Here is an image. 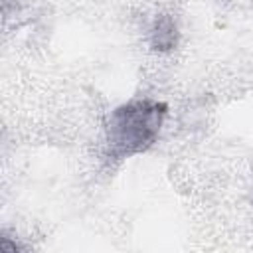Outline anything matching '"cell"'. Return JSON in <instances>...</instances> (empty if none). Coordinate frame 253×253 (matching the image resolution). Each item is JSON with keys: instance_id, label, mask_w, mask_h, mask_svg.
<instances>
[{"instance_id": "1", "label": "cell", "mask_w": 253, "mask_h": 253, "mask_svg": "<svg viewBox=\"0 0 253 253\" xmlns=\"http://www.w3.org/2000/svg\"><path fill=\"white\" fill-rule=\"evenodd\" d=\"M168 105L158 99H130L105 119L103 154L111 164L146 152L160 136Z\"/></svg>"}, {"instance_id": "2", "label": "cell", "mask_w": 253, "mask_h": 253, "mask_svg": "<svg viewBox=\"0 0 253 253\" xmlns=\"http://www.w3.org/2000/svg\"><path fill=\"white\" fill-rule=\"evenodd\" d=\"M180 42V30L170 14H156L150 30H148V43L158 53H168L178 47Z\"/></svg>"}]
</instances>
